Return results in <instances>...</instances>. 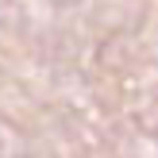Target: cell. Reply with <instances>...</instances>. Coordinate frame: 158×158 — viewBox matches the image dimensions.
Returning a JSON list of instances; mask_svg holds the SVG:
<instances>
[]
</instances>
